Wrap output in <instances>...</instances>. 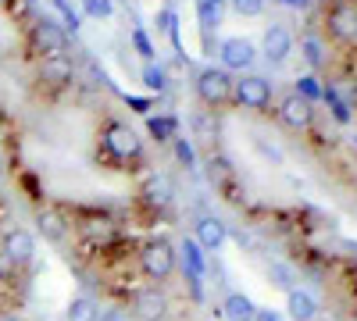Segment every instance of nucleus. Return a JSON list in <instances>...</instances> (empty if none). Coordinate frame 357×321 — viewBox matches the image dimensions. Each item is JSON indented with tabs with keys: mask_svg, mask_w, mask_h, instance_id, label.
I'll use <instances>...</instances> for the list:
<instances>
[{
	"mask_svg": "<svg viewBox=\"0 0 357 321\" xmlns=\"http://www.w3.org/2000/svg\"><path fill=\"white\" fill-rule=\"evenodd\" d=\"M301 57H304L311 68H321V65H325V47H321V40H318V36H304V40H301Z\"/></svg>",
	"mask_w": 357,
	"mask_h": 321,
	"instance_id": "nucleus-21",
	"label": "nucleus"
},
{
	"mask_svg": "<svg viewBox=\"0 0 357 321\" xmlns=\"http://www.w3.org/2000/svg\"><path fill=\"white\" fill-rule=\"evenodd\" d=\"M33 253H36V240L29 236L25 228H11L4 236V257L11 260V265H29Z\"/></svg>",
	"mask_w": 357,
	"mask_h": 321,
	"instance_id": "nucleus-9",
	"label": "nucleus"
},
{
	"mask_svg": "<svg viewBox=\"0 0 357 321\" xmlns=\"http://www.w3.org/2000/svg\"><path fill=\"white\" fill-rule=\"evenodd\" d=\"M268 275L275 279V285H282V289H293V275H289V268H282V265H272V268H268Z\"/></svg>",
	"mask_w": 357,
	"mask_h": 321,
	"instance_id": "nucleus-31",
	"label": "nucleus"
},
{
	"mask_svg": "<svg viewBox=\"0 0 357 321\" xmlns=\"http://www.w3.org/2000/svg\"><path fill=\"white\" fill-rule=\"evenodd\" d=\"M286 4H289V8H307L311 0H286Z\"/></svg>",
	"mask_w": 357,
	"mask_h": 321,
	"instance_id": "nucleus-35",
	"label": "nucleus"
},
{
	"mask_svg": "<svg viewBox=\"0 0 357 321\" xmlns=\"http://www.w3.org/2000/svg\"><path fill=\"white\" fill-rule=\"evenodd\" d=\"M146 129H151L154 139H175V118H165V114H161V118H151Z\"/></svg>",
	"mask_w": 357,
	"mask_h": 321,
	"instance_id": "nucleus-23",
	"label": "nucleus"
},
{
	"mask_svg": "<svg viewBox=\"0 0 357 321\" xmlns=\"http://www.w3.org/2000/svg\"><path fill=\"white\" fill-rule=\"evenodd\" d=\"M139 265H143V272L151 275V279H168L172 272H175V246L168 243V240H151L143 246V253H139Z\"/></svg>",
	"mask_w": 357,
	"mask_h": 321,
	"instance_id": "nucleus-1",
	"label": "nucleus"
},
{
	"mask_svg": "<svg viewBox=\"0 0 357 321\" xmlns=\"http://www.w3.org/2000/svg\"><path fill=\"white\" fill-rule=\"evenodd\" d=\"M129 104H132L136 111H143V114H146V111H151V104H146V100H139V97H129Z\"/></svg>",
	"mask_w": 357,
	"mask_h": 321,
	"instance_id": "nucleus-34",
	"label": "nucleus"
},
{
	"mask_svg": "<svg viewBox=\"0 0 357 321\" xmlns=\"http://www.w3.org/2000/svg\"><path fill=\"white\" fill-rule=\"evenodd\" d=\"M165 82H168V75H165L161 65H146L143 68V86L146 90H165Z\"/></svg>",
	"mask_w": 357,
	"mask_h": 321,
	"instance_id": "nucleus-24",
	"label": "nucleus"
},
{
	"mask_svg": "<svg viewBox=\"0 0 357 321\" xmlns=\"http://www.w3.org/2000/svg\"><path fill=\"white\" fill-rule=\"evenodd\" d=\"M232 97L240 100L243 107L264 111L268 104H272V82L261 79V75H243L240 82H232Z\"/></svg>",
	"mask_w": 357,
	"mask_h": 321,
	"instance_id": "nucleus-3",
	"label": "nucleus"
},
{
	"mask_svg": "<svg viewBox=\"0 0 357 321\" xmlns=\"http://www.w3.org/2000/svg\"><path fill=\"white\" fill-rule=\"evenodd\" d=\"M104 143H107V150H111L114 157H122V161L139 157V150H143L139 136H136L129 125H122V122H111V125L104 129Z\"/></svg>",
	"mask_w": 357,
	"mask_h": 321,
	"instance_id": "nucleus-5",
	"label": "nucleus"
},
{
	"mask_svg": "<svg viewBox=\"0 0 357 321\" xmlns=\"http://www.w3.org/2000/svg\"><path fill=\"white\" fill-rule=\"evenodd\" d=\"M183 257H186V268H190V282H193V293L200 297V275H204V257H200V246L193 240L183 243Z\"/></svg>",
	"mask_w": 357,
	"mask_h": 321,
	"instance_id": "nucleus-18",
	"label": "nucleus"
},
{
	"mask_svg": "<svg viewBox=\"0 0 357 321\" xmlns=\"http://www.w3.org/2000/svg\"><path fill=\"white\" fill-rule=\"evenodd\" d=\"M261 50L272 65H282L286 57L293 54V33L286 25H268L264 29V40H261Z\"/></svg>",
	"mask_w": 357,
	"mask_h": 321,
	"instance_id": "nucleus-6",
	"label": "nucleus"
},
{
	"mask_svg": "<svg viewBox=\"0 0 357 321\" xmlns=\"http://www.w3.org/2000/svg\"><path fill=\"white\" fill-rule=\"evenodd\" d=\"M329 29H333V36H336V40H343V43L357 40V8L340 4V8L329 15Z\"/></svg>",
	"mask_w": 357,
	"mask_h": 321,
	"instance_id": "nucleus-11",
	"label": "nucleus"
},
{
	"mask_svg": "<svg viewBox=\"0 0 357 321\" xmlns=\"http://www.w3.org/2000/svg\"><path fill=\"white\" fill-rule=\"evenodd\" d=\"M97 321H129V314L126 311H104Z\"/></svg>",
	"mask_w": 357,
	"mask_h": 321,
	"instance_id": "nucleus-33",
	"label": "nucleus"
},
{
	"mask_svg": "<svg viewBox=\"0 0 357 321\" xmlns=\"http://www.w3.org/2000/svg\"><path fill=\"white\" fill-rule=\"evenodd\" d=\"M340 4H354V0H340Z\"/></svg>",
	"mask_w": 357,
	"mask_h": 321,
	"instance_id": "nucleus-37",
	"label": "nucleus"
},
{
	"mask_svg": "<svg viewBox=\"0 0 357 321\" xmlns=\"http://www.w3.org/2000/svg\"><path fill=\"white\" fill-rule=\"evenodd\" d=\"M82 228H86V236H89V240H100V243L114 236V225H111V218H104V214L93 218V221H86Z\"/></svg>",
	"mask_w": 357,
	"mask_h": 321,
	"instance_id": "nucleus-22",
	"label": "nucleus"
},
{
	"mask_svg": "<svg viewBox=\"0 0 357 321\" xmlns=\"http://www.w3.org/2000/svg\"><path fill=\"white\" fill-rule=\"evenodd\" d=\"M0 321H18V318H0Z\"/></svg>",
	"mask_w": 357,
	"mask_h": 321,
	"instance_id": "nucleus-36",
	"label": "nucleus"
},
{
	"mask_svg": "<svg viewBox=\"0 0 357 321\" xmlns=\"http://www.w3.org/2000/svg\"><path fill=\"white\" fill-rule=\"evenodd\" d=\"M286 311L293 321H311L318 314V304L311 293H304V289H289V297H286Z\"/></svg>",
	"mask_w": 357,
	"mask_h": 321,
	"instance_id": "nucleus-15",
	"label": "nucleus"
},
{
	"mask_svg": "<svg viewBox=\"0 0 357 321\" xmlns=\"http://www.w3.org/2000/svg\"><path fill=\"white\" fill-rule=\"evenodd\" d=\"M254 304H250V297H243V293H232L229 300H225V307H222V314H225V321H254Z\"/></svg>",
	"mask_w": 357,
	"mask_h": 321,
	"instance_id": "nucleus-17",
	"label": "nucleus"
},
{
	"mask_svg": "<svg viewBox=\"0 0 357 321\" xmlns=\"http://www.w3.org/2000/svg\"><path fill=\"white\" fill-rule=\"evenodd\" d=\"M354 147H357V136H354Z\"/></svg>",
	"mask_w": 357,
	"mask_h": 321,
	"instance_id": "nucleus-38",
	"label": "nucleus"
},
{
	"mask_svg": "<svg viewBox=\"0 0 357 321\" xmlns=\"http://www.w3.org/2000/svg\"><path fill=\"white\" fill-rule=\"evenodd\" d=\"M321 97L333 104V114H336V122H350V107H347V104L340 100V93L333 90V86H325V90H321Z\"/></svg>",
	"mask_w": 357,
	"mask_h": 321,
	"instance_id": "nucleus-25",
	"label": "nucleus"
},
{
	"mask_svg": "<svg viewBox=\"0 0 357 321\" xmlns=\"http://www.w3.org/2000/svg\"><path fill=\"white\" fill-rule=\"evenodd\" d=\"M82 11L89 18H111L114 4H111V0H82Z\"/></svg>",
	"mask_w": 357,
	"mask_h": 321,
	"instance_id": "nucleus-27",
	"label": "nucleus"
},
{
	"mask_svg": "<svg viewBox=\"0 0 357 321\" xmlns=\"http://www.w3.org/2000/svg\"><path fill=\"white\" fill-rule=\"evenodd\" d=\"M279 114H282V122H286L289 129H307V125H311V118H314V111H311V104H307L304 97H296V93L282 100Z\"/></svg>",
	"mask_w": 357,
	"mask_h": 321,
	"instance_id": "nucleus-10",
	"label": "nucleus"
},
{
	"mask_svg": "<svg viewBox=\"0 0 357 321\" xmlns=\"http://www.w3.org/2000/svg\"><path fill=\"white\" fill-rule=\"evenodd\" d=\"M36 225L43 232V240H50V243H61L68 236V225H65V218L57 214V211H40L36 214Z\"/></svg>",
	"mask_w": 357,
	"mask_h": 321,
	"instance_id": "nucleus-16",
	"label": "nucleus"
},
{
	"mask_svg": "<svg viewBox=\"0 0 357 321\" xmlns=\"http://www.w3.org/2000/svg\"><path fill=\"white\" fill-rule=\"evenodd\" d=\"M222 11H225V0H200V4H197V18H200L204 33H211V29L222 22Z\"/></svg>",
	"mask_w": 357,
	"mask_h": 321,
	"instance_id": "nucleus-19",
	"label": "nucleus"
},
{
	"mask_svg": "<svg viewBox=\"0 0 357 321\" xmlns=\"http://www.w3.org/2000/svg\"><path fill=\"white\" fill-rule=\"evenodd\" d=\"M232 8L240 11L243 18H257L264 11V0H232Z\"/></svg>",
	"mask_w": 357,
	"mask_h": 321,
	"instance_id": "nucleus-28",
	"label": "nucleus"
},
{
	"mask_svg": "<svg viewBox=\"0 0 357 321\" xmlns=\"http://www.w3.org/2000/svg\"><path fill=\"white\" fill-rule=\"evenodd\" d=\"M254 321H282L279 311H254Z\"/></svg>",
	"mask_w": 357,
	"mask_h": 321,
	"instance_id": "nucleus-32",
	"label": "nucleus"
},
{
	"mask_svg": "<svg viewBox=\"0 0 357 321\" xmlns=\"http://www.w3.org/2000/svg\"><path fill=\"white\" fill-rule=\"evenodd\" d=\"M72 75H75V68H72V61H68L65 54L43 57V65H40V79H43V82H50V86H68Z\"/></svg>",
	"mask_w": 357,
	"mask_h": 321,
	"instance_id": "nucleus-12",
	"label": "nucleus"
},
{
	"mask_svg": "<svg viewBox=\"0 0 357 321\" xmlns=\"http://www.w3.org/2000/svg\"><path fill=\"white\" fill-rule=\"evenodd\" d=\"M33 47L40 54H47V57H57V54H65V47H68V33L54 18H40L33 25Z\"/></svg>",
	"mask_w": 357,
	"mask_h": 321,
	"instance_id": "nucleus-4",
	"label": "nucleus"
},
{
	"mask_svg": "<svg viewBox=\"0 0 357 321\" xmlns=\"http://www.w3.org/2000/svg\"><path fill=\"white\" fill-rule=\"evenodd\" d=\"M254 61H257V50H254L250 40L232 36V40L222 43V65H225V72H229V68H232V72H243V68H250Z\"/></svg>",
	"mask_w": 357,
	"mask_h": 321,
	"instance_id": "nucleus-7",
	"label": "nucleus"
},
{
	"mask_svg": "<svg viewBox=\"0 0 357 321\" xmlns=\"http://www.w3.org/2000/svg\"><path fill=\"white\" fill-rule=\"evenodd\" d=\"M225 240H229L225 221H218V218H200V221H197V246H204V250H218Z\"/></svg>",
	"mask_w": 357,
	"mask_h": 321,
	"instance_id": "nucleus-13",
	"label": "nucleus"
},
{
	"mask_svg": "<svg viewBox=\"0 0 357 321\" xmlns=\"http://www.w3.org/2000/svg\"><path fill=\"white\" fill-rule=\"evenodd\" d=\"M132 43H136V50L146 57V61L154 57V47H151V40H146V33H143V29H132Z\"/></svg>",
	"mask_w": 357,
	"mask_h": 321,
	"instance_id": "nucleus-29",
	"label": "nucleus"
},
{
	"mask_svg": "<svg viewBox=\"0 0 357 321\" xmlns=\"http://www.w3.org/2000/svg\"><path fill=\"white\" fill-rule=\"evenodd\" d=\"M197 93L204 104H225L232 97V75L225 68H204L197 75Z\"/></svg>",
	"mask_w": 357,
	"mask_h": 321,
	"instance_id": "nucleus-2",
	"label": "nucleus"
},
{
	"mask_svg": "<svg viewBox=\"0 0 357 321\" xmlns=\"http://www.w3.org/2000/svg\"><path fill=\"white\" fill-rule=\"evenodd\" d=\"M172 196H175V186H172L168 175H151V179L143 182V200L151 203V208H168Z\"/></svg>",
	"mask_w": 357,
	"mask_h": 321,
	"instance_id": "nucleus-14",
	"label": "nucleus"
},
{
	"mask_svg": "<svg viewBox=\"0 0 357 321\" xmlns=\"http://www.w3.org/2000/svg\"><path fill=\"white\" fill-rule=\"evenodd\" d=\"M175 154H178V161H183L186 168H193V164H197V154H193V147H190L186 139H175Z\"/></svg>",
	"mask_w": 357,
	"mask_h": 321,
	"instance_id": "nucleus-30",
	"label": "nucleus"
},
{
	"mask_svg": "<svg viewBox=\"0 0 357 321\" xmlns=\"http://www.w3.org/2000/svg\"><path fill=\"white\" fill-rule=\"evenodd\" d=\"M100 318V307L97 300H89V297H75L68 304V321H97Z\"/></svg>",
	"mask_w": 357,
	"mask_h": 321,
	"instance_id": "nucleus-20",
	"label": "nucleus"
},
{
	"mask_svg": "<svg viewBox=\"0 0 357 321\" xmlns=\"http://www.w3.org/2000/svg\"><path fill=\"white\" fill-rule=\"evenodd\" d=\"M296 97H304L307 104H311V100H318V97H321V86H318V79H314V75H304L301 82H296Z\"/></svg>",
	"mask_w": 357,
	"mask_h": 321,
	"instance_id": "nucleus-26",
	"label": "nucleus"
},
{
	"mask_svg": "<svg viewBox=\"0 0 357 321\" xmlns=\"http://www.w3.org/2000/svg\"><path fill=\"white\" fill-rule=\"evenodd\" d=\"M132 307H136V314L143 321H161L168 314V297L161 293L158 285H146V289H139V293L132 297Z\"/></svg>",
	"mask_w": 357,
	"mask_h": 321,
	"instance_id": "nucleus-8",
	"label": "nucleus"
}]
</instances>
